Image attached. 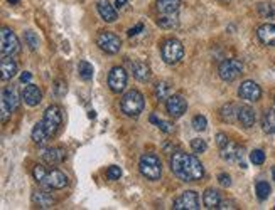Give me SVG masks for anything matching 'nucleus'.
Wrapping results in <instances>:
<instances>
[{"mask_svg": "<svg viewBox=\"0 0 275 210\" xmlns=\"http://www.w3.org/2000/svg\"><path fill=\"white\" fill-rule=\"evenodd\" d=\"M171 170L182 182H197L204 176V167L194 155L176 152L171 158Z\"/></svg>", "mask_w": 275, "mask_h": 210, "instance_id": "obj_1", "label": "nucleus"}, {"mask_svg": "<svg viewBox=\"0 0 275 210\" xmlns=\"http://www.w3.org/2000/svg\"><path fill=\"white\" fill-rule=\"evenodd\" d=\"M32 175H34V178L47 190H61L68 185V176H66L63 172L56 170V168L47 170L41 163L36 165L34 170H32Z\"/></svg>", "mask_w": 275, "mask_h": 210, "instance_id": "obj_2", "label": "nucleus"}, {"mask_svg": "<svg viewBox=\"0 0 275 210\" xmlns=\"http://www.w3.org/2000/svg\"><path fill=\"white\" fill-rule=\"evenodd\" d=\"M120 108H122L123 115H127L128 118H138L145 108V99H144V96H142V93L132 89L122 98Z\"/></svg>", "mask_w": 275, "mask_h": 210, "instance_id": "obj_3", "label": "nucleus"}, {"mask_svg": "<svg viewBox=\"0 0 275 210\" xmlns=\"http://www.w3.org/2000/svg\"><path fill=\"white\" fill-rule=\"evenodd\" d=\"M138 170H140V173L147 180L156 182V180H159L160 175H162V163H160L157 155L144 153L140 157V160H138Z\"/></svg>", "mask_w": 275, "mask_h": 210, "instance_id": "obj_4", "label": "nucleus"}, {"mask_svg": "<svg viewBox=\"0 0 275 210\" xmlns=\"http://www.w3.org/2000/svg\"><path fill=\"white\" fill-rule=\"evenodd\" d=\"M160 54L166 64H177L184 56V46L179 39H167L160 47Z\"/></svg>", "mask_w": 275, "mask_h": 210, "instance_id": "obj_5", "label": "nucleus"}, {"mask_svg": "<svg viewBox=\"0 0 275 210\" xmlns=\"http://www.w3.org/2000/svg\"><path fill=\"white\" fill-rule=\"evenodd\" d=\"M0 52L5 57H14L20 52L19 39L9 27H3L0 32Z\"/></svg>", "mask_w": 275, "mask_h": 210, "instance_id": "obj_6", "label": "nucleus"}, {"mask_svg": "<svg viewBox=\"0 0 275 210\" xmlns=\"http://www.w3.org/2000/svg\"><path fill=\"white\" fill-rule=\"evenodd\" d=\"M44 130L47 131V135L49 136H54L58 133V130H59L61 123H63V111H61L59 106L53 105L49 106V108L44 111V116L41 120Z\"/></svg>", "mask_w": 275, "mask_h": 210, "instance_id": "obj_7", "label": "nucleus"}, {"mask_svg": "<svg viewBox=\"0 0 275 210\" xmlns=\"http://www.w3.org/2000/svg\"><path fill=\"white\" fill-rule=\"evenodd\" d=\"M241 71H243V62L240 59H225L218 66V74L226 83H232L241 74Z\"/></svg>", "mask_w": 275, "mask_h": 210, "instance_id": "obj_8", "label": "nucleus"}, {"mask_svg": "<svg viewBox=\"0 0 275 210\" xmlns=\"http://www.w3.org/2000/svg\"><path fill=\"white\" fill-rule=\"evenodd\" d=\"M97 46L106 54H117L122 47V40L117 34L110 31H101L97 35Z\"/></svg>", "mask_w": 275, "mask_h": 210, "instance_id": "obj_9", "label": "nucleus"}, {"mask_svg": "<svg viewBox=\"0 0 275 210\" xmlns=\"http://www.w3.org/2000/svg\"><path fill=\"white\" fill-rule=\"evenodd\" d=\"M174 210H197L199 209V197L194 190H186L174 200Z\"/></svg>", "mask_w": 275, "mask_h": 210, "instance_id": "obj_10", "label": "nucleus"}, {"mask_svg": "<svg viewBox=\"0 0 275 210\" xmlns=\"http://www.w3.org/2000/svg\"><path fill=\"white\" fill-rule=\"evenodd\" d=\"M127 71L123 68H120V66H115V68H112V71H110L108 74V86L110 89L113 91V93H122L123 89H125L127 86Z\"/></svg>", "mask_w": 275, "mask_h": 210, "instance_id": "obj_11", "label": "nucleus"}, {"mask_svg": "<svg viewBox=\"0 0 275 210\" xmlns=\"http://www.w3.org/2000/svg\"><path fill=\"white\" fill-rule=\"evenodd\" d=\"M238 96L245 101L255 103L262 98V88L255 83V81H243L240 84V89H238Z\"/></svg>", "mask_w": 275, "mask_h": 210, "instance_id": "obj_12", "label": "nucleus"}, {"mask_svg": "<svg viewBox=\"0 0 275 210\" xmlns=\"http://www.w3.org/2000/svg\"><path fill=\"white\" fill-rule=\"evenodd\" d=\"M166 109L172 118H181L188 109V103L181 94H172L166 99Z\"/></svg>", "mask_w": 275, "mask_h": 210, "instance_id": "obj_13", "label": "nucleus"}, {"mask_svg": "<svg viewBox=\"0 0 275 210\" xmlns=\"http://www.w3.org/2000/svg\"><path fill=\"white\" fill-rule=\"evenodd\" d=\"M243 152L245 150L241 148V146L235 145V143H228V145L221 150V157H223V160L232 161V163H240L241 168H247V165H245V161H243Z\"/></svg>", "mask_w": 275, "mask_h": 210, "instance_id": "obj_14", "label": "nucleus"}, {"mask_svg": "<svg viewBox=\"0 0 275 210\" xmlns=\"http://www.w3.org/2000/svg\"><path fill=\"white\" fill-rule=\"evenodd\" d=\"M20 96H22V101H24L27 106H31V108L38 106L39 103L42 101V91L39 89L38 86H34V84H25V88L22 89Z\"/></svg>", "mask_w": 275, "mask_h": 210, "instance_id": "obj_15", "label": "nucleus"}, {"mask_svg": "<svg viewBox=\"0 0 275 210\" xmlns=\"http://www.w3.org/2000/svg\"><path fill=\"white\" fill-rule=\"evenodd\" d=\"M41 158L47 165H59L66 160V152L64 148H59V146H51V148L42 150Z\"/></svg>", "mask_w": 275, "mask_h": 210, "instance_id": "obj_16", "label": "nucleus"}, {"mask_svg": "<svg viewBox=\"0 0 275 210\" xmlns=\"http://www.w3.org/2000/svg\"><path fill=\"white\" fill-rule=\"evenodd\" d=\"M256 37L263 46H275V24H263L256 29Z\"/></svg>", "mask_w": 275, "mask_h": 210, "instance_id": "obj_17", "label": "nucleus"}, {"mask_svg": "<svg viewBox=\"0 0 275 210\" xmlns=\"http://www.w3.org/2000/svg\"><path fill=\"white\" fill-rule=\"evenodd\" d=\"M32 202L38 209H51L54 205V197L46 190H38L32 193Z\"/></svg>", "mask_w": 275, "mask_h": 210, "instance_id": "obj_18", "label": "nucleus"}, {"mask_svg": "<svg viewBox=\"0 0 275 210\" xmlns=\"http://www.w3.org/2000/svg\"><path fill=\"white\" fill-rule=\"evenodd\" d=\"M0 72H2V81H10L17 74V62L12 57L2 56V59H0Z\"/></svg>", "mask_w": 275, "mask_h": 210, "instance_id": "obj_19", "label": "nucleus"}, {"mask_svg": "<svg viewBox=\"0 0 275 210\" xmlns=\"http://www.w3.org/2000/svg\"><path fill=\"white\" fill-rule=\"evenodd\" d=\"M132 74H134L137 81H140V83H147L150 76H152V72H150L149 64H145L144 61H137L132 64Z\"/></svg>", "mask_w": 275, "mask_h": 210, "instance_id": "obj_20", "label": "nucleus"}, {"mask_svg": "<svg viewBox=\"0 0 275 210\" xmlns=\"http://www.w3.org/2000/svg\"><path fill=\"white\" fill-rule=\"evenodd\" d=\"M255 111L254 108H250V106H241V108H238V121H240V124L243 128H252L255 124Z\"/></svg>", "mask_w": 275, "mask_h": 210, "instance_id": "obj_21", "label": "nucleus"}, {"mask_svg": "<svg viewBox=\"0 0 275 210\" xmlns=\"http://www.w3.org/2000/svg\"><path fill=\"white\" fill-rule=\"evenodd\" d=\"M97 9H98L100 17L105 22H115L117 20V12H115V9H113V5H110L108 0H98Z\"/></svg>", "mask_w": 275, "mask_h": 210, "instance_id": "obj_22", "label": "nucleus"}, {"mask_svg": "<svg viewBox=\"0 0 275 210\" xmlns=\"http://www.w3.org/2000/svg\"><path fill=\"white\" fill-rule=\"evenodd\" d=\"M2 99L9 105V108L12 109V111H16V109H19V106H20L22 96L17 94L16 88H5V89L2 91Z\"/></svg>", "mask_w": 275, "mask_h": 210, "instance_id": "obj_23", "label": "nucleus"}, {"mask_svg": "<svg viewBox=\"0 0 275 210\" xmlns=\"http://www.w3.org/2000/svg\"><path fill=\"white\" fill-rule=\"evenodd\" d=\"M203 202L206 209H219L221 204V195L216 189H208L203 195Z\"/></svg>", "mask_w": 275, "mask_h": 210, "instance_id": "obj_24", "label": "nucleus"}, {"mask_svg": "<svg viewBox=\"0 0 275 210\" xmlns=\"http://www.w3.org/2000/svg\"><path fill=\"white\" fill-rule=\"evenodd\" d=\"M157 25L162 29H176L179 25V14H159Z\"/></svg>", "mask_w": 275, "mask_h": 210, "instance_id": "obj_25", "label": "nucleus"}, {"mask_svg": "<svg viewBox=\"0 0 275 210\" xmlns=\"http://www.w3.org/2000/svg\"><path fill=\"white\" fill-rule=\"evenodd\" d=\"M181 0H157V12L159 14H177Z\"/></svg>", "mask_w": 275, "mask_h": 210, "instance_id": "obj_26", "label": "nucleus"}, {"mask_svg": "<svg viewBox=\"0 0 275 210\" xmlns=\"http://www.w3.org/2000/svg\"><path fill=\"white\" fill-rule=\"evenodd\" d=\"M262 128L267 135H275V109H267L262 118Z\"/></svg>", "mask_w": 275, "mask_h": 210, "instance_id": "obj_27", "label": "nucleus"}, {"mask_svg": "<svg viewBox=\"0 0 275 210\" xmlns=\"http://www.w3.org/2000/svg\"><path fill=\"white\" fill-rule=\"evenodd\" d=\"M32 140H34V143H38V145H46L47 141H49V138L51 136L47 135V131L44 130V126H42V123L39 121L38 124H36L34 128H32Z\"/></svg>", "mask_w": 275, "mask_h": 210, "instance_id": "obj_28", "label": "nucleus"}, {"mask_svg": "<svg viewBox=\"0 0 275 210\" xmlns=\"http://www.w3.org/2000/svg\"><path fill=\"white\" fill-rule=\"evenodd\" d=\"M256 10L263 19H275V3L272 2H260Z\"/></svg>", "mask_w": 275, "mask_h": 210, "instance_id": "obj_29", "label": "nucleus"}, {"mask_svg": "<svg viewBox=\"0 0 275 210\" xmlns=\"http://www.w3.org/2000/svg\"><path fill=\"white\" fill-rule=\"evenodd\" d=\"M219 116H221L223 121H226V123H232V121L238 120V109L235 105H226L221 108V111H219Z\"/></svg>", "mask_w": 275, "mask_h": 210, "instance_id": "obj_30", "label": "nucleus"}, {"mask_svg": "<svg viewBox=\"0 0 275 210\" xmlns=\"http://www.w3.org/2000/svg\"><path fill=\"white\" fill-rule=\"evenodd\" d=\"M78 72H79V77H81L83 81H90L91 77H93V66L86 61H81L78 64Z\"/></svg>", "mask_w": 275, "mask_h": 210, "instance_id": "obj_31", "label": "nucleus"}, {"mask_svg": "<svg viewBox=\"0 0 275 210\" xmlns=\"http://www.w3.org/2000/svg\"><path fill=\"white\" fill-rule=\"evenodd\" d=\"M150 123H154L156 126H159V130L164 131V133H172V131H174V124L169 123V121L160 120V118H157L156 115L150 116Z\"/></svg>", "mask_w": 275, "mask_h": 210, "instance_id": "obj_32", "label": "nucleus"}, {"mask_svg": "<svg viewBox=\"0 0 275 210\" xmlns=\"http://www.w3.org/2000/svg\"><path fill=\"white\" fill-rule=\"evenodd\" d=\"M255 192H256V197H258V200H265V198H269L272 189H270V185L267 182H258L255 185Z\"/></svg>", "mask_w": 275, "mask_h": 210, "instance_id": "obj_33", "label": "nucleus"}, {"mask_svg": "<svg viewBox=\"0 0 275 210\" xmlns=\"http://www.w3.org/2000/svg\"><path fill=\"white\" fill-rule=\"evenodd\" d=\"M169 91H171V84L167 83V81L157 83V86H156V96H157V99H167V98H169Z\"/></svg>", "mask_w": 275, "mask_h": 210, "instance_id": "obj_34", "label": "nucleus"}, {"mask_svg": "<svg viewBox=\"0 0 275 210\" xmlns=\"http://www.w3.org/2000/svg\"><path fill=\"white\" fill-rule=\"evenodd\" d=\"M24 39H25V42H27V46H29V49L31 51H38V47H39V39H38V35L34 34L32 31H27L24 34Z\"/></svg>", "mask_w": 275, "mask_h": 210, "instance_id": "obj_35", "label": "nucleus"}, {"mask_svg": "<svg viewBox=\"0 0 275 210\" xmlns=\"http://www.w3.org/2000/svg\"><path fill=\"white\" fill-rule=\"evenodd\" d=\"M191 148H193L194 153H204L208 150V145H206L204 140L194 138V140H191Z\"/></svg>", "mask_w": 275, "mask_h": 210, "instance_id": "obj_36", "label": "nucleus"}, {"mask_svg": "<svg viewBox=\"0 0 275 210\" xmlns=\"http://www.w3.org/2000/svg\"><path fill=\"white\" fill-rule=\"evenodd\" d=\"M193 126H194V130H197V131H204L208 126L206 118H204L203 115H196L193 118Z\"/></svg>", "mask_w": 275, "mask_h": 210, "instance_id": "obj_37", "label": "nucleus"}, {"mask_svg": "<svg viewBox=\"0 0 275 210\" xmlns=\"http://www.w3.org/2000/svg\"><path fill=\"white\" fill-rule=\"evenodd\" d=\"M250 161L254 165H262L263 161H265V153H263L262 150H254V152L250 153Z\"/></svg>", "mask_w": 275, "mask_h": 210, "instance_id": "obj_38", "label": "nucleus"}, {"mask_svg": "<svg viewBox=\"0 0 275 210\" xmlns=\"http://www.w3.org/2000/svg\"><path fill=\"white\" fill-rule=\"evenodd\" d=\"M0 108H2V113H0V120H2V123H7V121H9L10 113H12V109L9 108V105H7L3 99H2V103H0Z\"/></svg>", "mask_w": 275, "mask_h": 210, "instance_id": "obj_39", "label": "nucleus"}, {"mask_svg": "<svg viewBox=\"0 0 275 210\" xmlns=\"http://www.w3.org/2000/svg\"><path fill=\"white\" fill-rule=\"evenodd\" d=\"M106 176H108V180H118L122 176V168L113 165V167H110L106 170Z\"/></svg>", "mask_w": 275, "mask_h": 210, "instance_id": "obj_40", "label": "nucleus"}, {"mask_svg": "<svg viewBox=\"0 0 275 210\" xmlns=\"http://www.w3.org/2000/svg\"><path fill=\"white\" fill-rule=\"evenodd\" d=\"M66 91H68V88H66V83H63V81H56L54 83V93H56V96H64Z\"/></svg>", "mask_w": 275, "mask_h": 210, "instance_id": "obj_41", "label": "nucleus"}, {"mask_svg": "<svg viewBox=\"0 0 275 210\" xmlns=\"http://www.w3.org/2000/svg\"><path fill=\"white\" fill-rule=\"evenodd\" d=\"M228 136H226L225 133H218V135H216V145H218V148L219 150H223V148H225V146L226 145H228Z\"/></svg>", "mask_w": 275, "mask_h": 210, "instance_id": "obj_42", "label": "nucleus"}, {"mask_svg": "<svg viewBox=\"0 0 275 210\" xmlns=\"http://www.w3.org/2000/svg\"><path fill=\"white\" fill-rule=\"evenodd\" d=\"M218 182L221 183L223 187H230V185H232V176H230L228 173H219Z\"/></svg>", "mask_w": 275, "mask_h": 210, "instance_id": "obj_43", "label": "nucleus"}, {"mask_svg": "<svg viewBox=\"0 0 275 210\" xmlns=\"http://www.w3.org/2000/svg\"><path fill=\"white\" fill-rule=\"evenodd\" d=\"M142 31H144V24H137L134 29H128V32H127V34L130 35V37H134V35H137L138 32H142Z\"/></svg>", "mask_w": 275, "mask_h": 210, "instance_id": "obj_44", "label": "nucleus"}, {"mask_svg": "<svg viewBox=\"0 0 275 210\" xmlns=\"http://www.w3.org/2000/svg\"><path fill=\"white\" fill-rule=\"evenodd\" d=\"M32 79V72H29V71H24L20 74V83L22 84H25V83H29V81Z\"/></svg>", "mask_w": 275, "mask_h": 210, "instance_id": "obj_45", "label": "nucleus"}, {"mask_svg": "<svg viewBox=\"0 0 275 210\" xmlns=\"http://www.w3.org/2000/svg\"><path fill=\"white\" fill-rule=\"evenodd\" d=\"M219 209H235V204L233 202H221V204H219Z\"/></svg>", "mask_w": 275, "mask_h": 210, "instance_id": "obj_46", "label": "nucleus"}, {"mask_svg": "<svg viewBox=\"0 0 275 210\" xmlns=\"http://www.w3.org/2000/svg\"><path fill=\"white\" fill-rule=\"evenodd\" d=\"M128 0H115V7L117 9H123V7L127 5Z\"/></svg>", "mask_w": 275, "mask_h": 210, "instance_id": "obj_47", "label": "nucleus"}, {"mask_svg": "<svg viewBox=\"0 0 275 210\" xmlns=\"http://www.w3.org/2000/svg\"><path fill=\"white\" fill-rule=\"evenodd\" d=\"M219 3H223V5H228L230 2H232V0H218Z\"/></svg>", "mask_w": 275, "mask_h": 210, "instance_id": "obj_48", "label": "nucleus"}, {"mask_svg": "<svg viewBox=\"0 0 275 210\" xmlns=\"http://www.w3.org/2000/svg\"><path fill=\"white\" fill-rule=\"evenodd\" d=\"M7 2H9V3H12V5H17V3H19L20 0H7Z\"/></svg>", "mask_w": 275, "mask_h": 210, "instance_id": "obj_49", "label": "nucleus"}, {"mask_svg": "<svg viewBox=\"0 0 275 210\" xmlns=\"http://www.w3.org/2000/svg\"><path fill=\"white\" fill-rule=\"evenodd\" d=\"M272 176H274V180H275V167L272 168Z\"/></svg>", "mask_w": 275, "mask_h": 210, "instance_id": "obj_50", "label": "nucleus"}, {"mask_svg": "<svg viewBox=\"0 0 275 210\" xmlns=\"http://www.w3.org/2000/svg\"><path fill=\"white\" fill-rule=\"evenodd\" d=\"M274 103H275V98H274Z\"/></svg>", "mask_w": 275, "mask_h": 210, "instance_id": "obj_51", "label": "nucleus"}, {"mask_svg": "<svg viewBox=\"0 0 275 210\" xmlns=\"http://www.w3.org/2000/svg\"><path fill=\"white\" fill-rule=\"evenodd\" d=\"M274 209H275V207H274Z\"/></svg>", "mask_w": 275, "mask_h": 210, "instance_id": "obj_52", "label": "nucleus"}]
</instances>
